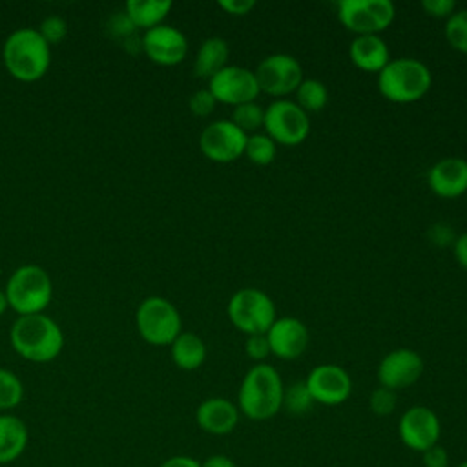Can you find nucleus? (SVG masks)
Masks as SVG:
<instances>
[{"label":"nucleus","mask_w":467,"mask_h":467,"mask_svg":"<svg viewBox=\"0 0 467 467\" xmlns=\"http://www.w3.org/2000/svg\"><path fill=\"white\" fill-rule=\"evenodd\" d=\"M9 343L20 358L33 363H47L62 352L64 334L58 323L46 314L18 316L11 325Z\"/></svg>","instance_id":"obj_1"},{"label":"nucleus","mask_w":467,"mask_h":467,"mask_svg":"<svg viewBox=\"0 0 467 467\" xmlns=\"http://www.w3.org/2000/svg\"><path fill=\"white\" fill-rule=\"evenodd\" d=\"M283 394L285 385L279 372L268 363H255L241 381L239 412L254 421L270 420L283 409Z\"/></svg>","instance_id":"obj_2"},{"label":"nucleus","mask_w":467,"mask_h":467,"mask_svg":"<svg viewBox=\"0 0 467 467\" xmlns=\"http://www.w3.org/2000/svg\"><path fill=\"white\" fill-rule=\"evenodd\" d=\"M2 58L7 73L20 82L40 80L51 64V46L35 27L15 29L4 42Z\"/></svg>","instance_id":"obj_3"},{"label":"nucleus","mask_w":467,"mask_h":467,"mask_svg":"<svg viewBox=\"0 0 467 467\" xmlns=\"http://www.w3.org/2000/svg\"><path fill=\"white\" fill-rule=\"evenodd\" d=\"M432 86V73L421 60L403 57L390 62L378 73L379 93L396 104H410L423 99Z\"/></svg>","instance_id":"obj_4"},{"label":"nucleus","mask_w":467,"mask_h":467,"mask_svg":"<svg viewBox=\"0 0 467 467\" xmlns=\"http://www.w3.org/2000/svg\"><path fill=\"white\" fill-rule=\"evenodd\" d=\"M5 297L18 316L44 314L53 297L49 274L38 265H22L7 279Z\"/></svg>","instance_id":"obj_5"},{"label":"nucleus","mask_w":467,"mask_h":467,"mask_svg":"<svg viewBox=\"0 0 467 467\" xmlns=\"http://www.w3.org/2000/svg\"><path fill=\"white\" fill-rule=\"evenodd\" d=\"M139 336L155 347L171 345L182 332V321L177 306L161 296L146 297L135 312Z\"/></svg>","instance_id":"obj_6"},{"label":"nucleus","mask_w":467,"mask_h":467,"mask_svg":"<svg viewBox=\"0 0 467 467\" xmlns=\"http://www.w3.org/2000/svg\"><path fill=\"white\" fill-rule=\"evenodd\" d=\"M226 314L232 325L246 336L266 334L277 319L272 297L254 286L239 288L228 301Z\"/></svg>","instance_id":"obj_7"},{"label":"nucleus","mask_w":467,"mask_h":467,"mask_svg":"<svg viewBox=\"0 0 467 467\" xmlns=\"http://www.w3.org/2000/svg\"><path fill=\"white\" fill-rule=\"evenodd\" d=\"M265 133L283 146H297L310 133V117L294 100L275 99L265 108Z\"/></svg>","instance_id":"obj_8"},{"label":"nucleus","mask_w":467,"mask_h":467,"mask_svg":"<svg viewBox=\"0 0 467 467\" xmlns=\"http://www.w3.org/2000/svg\"><path fill=\"white\" fill-rule=\"evenodd\" d=\"M337 20L358 35H379L396 16L390 0H341L337 2Z\"/></svg>","instance_id":"obj_9"},{"label":"nucleus","mask_w":467,"mask_h":467,"mask_svg":"<svg viewBox=\"0 0 467 467\" xmlns=\"http://www.w3.org/2000/svg\"><path fill=\"white\" fill-rule=\"evenodd\" d=\"M254 73L259 91L275 99L296 93L305 78L299 60L288 53H272L265 57Z\"/></svg>","instance_id":"obj_10"},{"label":"nucleus","mask_w":467,"mask_h":467,"mask_svg":"<svg viewBox=\"0 0 467 467\" xmlns=\"http://www.w3.org/2000/svg\"><path fill=\"white\" fill-rule=\"evenodd\" d=\"M246 137L232 120H213L201 131L199 150L212 162H234L244 155Z\"/></svg>","instance_id":"obj_11"},{"label":"nucleus","mask_w":467,"mask_h":467,"mask_svg":"<svg viewBox=\"0 0 467 467\" xmlns=\"http://www.w3.org/2000/svg\"><path fill=\"white\" fill-rule=\"evenodd\" d=\"M208 89L217 102L234 108L244 102H254L261 93L255 73L252 69L230 64L208 80Z\"/></svg>","instance_id":"obj_12"},{"label":"nucleus","mask_w":467,"mask_h":467,"mask_svg":"<svg viewBox=\"0 0 467 467\" xmlns=\"http://www.w3.org/2000/svg\"><path fill=\"white\" fill-rule=\"evenodd\" d=\"M441 425L436 412L425 405H414L407 409L398 423V434L401 443L414 451L425 452L440 440Z\"/></svg>","instance_id":"obj_13"},{"label":"nucleus","mask_w":467,"mask_h":467,"mask_svg":"<svg viewBox=\"0 0 467 467\" xmlns=\"http://www.w3.org/2000/svg\"><path fill=\"white\" fill-rule=\"evenodd\" d=\"M305 383L314 403L328 407L341 405L352 392V379L348 372L334 363H321L314 367L308 372Z\"/></svg>","instance_id":"obj_14"},{"label":"nucleus","mask_w":467,"mask_h":467,"mask_svg":"<svg viewBox=\"0 0 467 467\" xmlns=\"http://www.w3.org/2000/svg\"><path fill=\"white\" fill-rule=\"evenodd\" d=\"M423 374V359L412 348H394L378 365L379 387L400 390L414 385Z\"/></svg>","instance_id":"obj_15"},{"label":"nucleus","mask_w":467,"mask_h":467,"mask_svg":"<svg viewBox=\"0 0 467 467\" xmlns=\"http://www.w3.org/2000/svg\"><path fill=\"white\" fill-rule=\"evenodd\" d=\"M140 44L146 57L159 66H177L188 53V40L184 33L168 24L144 31Z\"/></svg>","instance_id":"obj_16"},{"label":"nucleus","mask_w":467,"mask_h":467,"mask_svg":"<svg viewBox=\"0 0 467 467\" xmlns=\"http://www.w3.org/2000/svg\"><path fill=\"white\" fill-rule=\"evenodd\" d=\"M266 339L274 356L290 361L299 358L306 350L310 336L306 325L301 319L294 316H285L274 321V325L266 332Z\"/></svg>","instance_id":"obj_17"},{"label":"nucleus","mask_w":467,"mask_h":467,"mask_svg":"<svg viewBox=\"0 0 467 467\" xmlns=\"http://www.w3.org/2000/svg\"><path fill=\"white\" fill-rule=\"evenodd\" d=\"M431 192L443 199H456L467 193V161L463 157L438 159L427 171Z\"/></svg>","instance_id":"obj_18"},{"label":"nucleus","mask_w":467,"mask_h":467,"mask_svg":"<svg viewBox=\"0 0 467 467\" xmlns=\"http://www.w3.org/2000/svg\"><path fill=\"white\" fill-rule=\"evenodd\" d=\"M239 407L226 398H208L199 403L195 410L197 425L213 436L230 434L239 423Z\"/></svg>","instance_id":"obj_19"},{"label":"nucleus","mask_w":467,"mask_h":467,"mask_svg":"<svg viewBox=\"0 0 467 467\" xmlns=\"http://www.w3.org/2000/svg\"><path fill=\"white\" fill-rule=\"evenodd\" d=\"M350 62L367 73H379L390 62L387 42L379 35H358L348 47Z\"/></svg>","instance_id":"obj_20"},{"label":"nucleus","mask_w":467,"mask_h":467,"mask_svg":"<svg viewBox=\"0 0 467 467\" xmlns=\"http://www.w3.org/2000/svg\"><path fill=\"white\" fill-rule=\"evenodd\" d=\"M29 431L13 414H0V465L15 462L27 447Z\"/></svg>","instance_id":"obj_21"},{"label":"nucleus","mask_w":467,"mask_h":467,"mask_svg":"<svg viewBox=\"0 0 467 467\" xmlns=\"http://www.w3.org/2000/svg\"><path fill=\"white\" fill-rule=\"evenodd\" d=\"M230 57V46L223 36H208L199 46L195 62H193V73L199 78H212L215 73H219L223 67L228 66Z\"/></svg>","instance_id":"obj_22"},{"label":"nucleus","mask_w":467,"mask_h":467,"mask_svg":"<svg viewBox=\"0 0 467 467\" xmlns=\"http://www.w3.org/2000/svg\"><path fill=\"white\" fill-rule=\"evenodd\" d=\"M170 9V0H128L124 4V15L130 24L144 31L161 26Z\"/></svg>","instance_id":"obj_23"},{"label":"nucleus","mask_w":467,"mask_h":467,"mask_svg":"<svg viewBox=\"0 0 467 467\" xmlns=\"http://www.w3.org/2000/svg\"><path fill=\"white\" fill-rule=\"evenodd\" d=\"M173 363L182 370H195L206 359V345L195 332H181L170 345Z\"/></svg>","instance_id":"obj_24"},{"label":"nucleus","mask_w":467,"mask_h":467,"mask_svg":"<svg viewBox=\"0 0 467 467\" xmlns=\"http://www.w3.org/2000/svg\"><path fill=\"white\" fill-rule=\"evenodd\" d=\"M294 102L306 113L321 111L328 104V89L317 78H303V82L296 89Z\"/></svg>","instance_id":"obj_25"},{"label":"nucleus","mask_w":467,"mask_h":467,"mask_svg":"<svg viewBox=\"0 0 467 467\" xmlns=\"http://www.w3.org/2000/svg\"><path fill=\"white\" fill-rule=\"evenodd\" d=\"M277 153V144L266 133H252L246 137L244 157L255 166H268L274 162Z\"/></svg>","instance_id":"obj_26"},{"label":"nucleus","mask_w":467,"mask_h":467,"mask_svg":"<svg viewBox=\"0 0 467 467\" xmlns=\"http://www.w3.org/2000/svg\"><path fill=\"white\" fill-rule=\"evenodd\" d=\"M232 122L246 135L257 133V130L263 128L265 122V108H261L255 100L239 104L232 111Z\"/></svg>","instance_id":"obj_27"},{"label":"nucleus","mask_w":467,"mask_h":467,"mask_svg":"<svg viewBox=\"0 0 467 467\" xmlns=\"http://www.w3.org/2000/svg\"><path fill=\"white\" fill-rule=\"evenodd\" d=\"M314 405V400L306 389L305 381H294L285 389L283 394V409L292 416L306 414Z\"/></svg>","instance_id":"obj_28"},{"label":"nucleus","mask_w":467,"mask_h":467,"mask_svg":"<svg viewBox=\"0 0 467 467\" xmlns=\"http://www.w3.org/2000/svg\"><path fill=\"white\" fill-rule=\"evenodd\" d=\"M445 40L451 47H454L460 53L467 55V7L456 9L447 20H445Z\"/></svg>","instance_id":"obj_29"},{"label":"nucleus","mask_w":467,"mask_h":467,"mask_svg":"<svg viewBox=\"0 0 467 467\" xmlns=\"http://www.w3.org/2000/svg\"><path fill=\"white\" fill-rule=\"evenodd\" d=\"M24 398V385L20 378L0 367V410L15 409Z\"/></svg>","instance_id":"obj_30"},{"label":"nucleus","mask_w":467,"mask_h":467,"mask_svg":"<svg viewBox=\"0 0 467 467\" xmlns=\"http://www.w3.org/2000/svg\"><path fill=\"white\" fill-rule=\"evenodd\" d=\"M396 403H398L396 390H390L387 387L374 389L368 398V407L376 416H390L396 409Z\"/></svg>","instance_id":"obj_31"},{"label":"nucleus","mask_w":467,"mask_h":467,"mask_svg":"<svg viewBox=\"0 0 467 467\" xmlns=\"http://www.w3.org/2000/svg\"><path fill=\"white\" fill-rule=\"evenodd\" d=\"M38 33L42 35V38L51 46V44H58L64 40V36L67 35V24L62 16L58 15H51L47 18L42 20Z\"/></svg>","instance_id":"obj_32"},{"label":"nucleus","mask_w":467,"mask_h":467,"mask_svg":"<svg viewBox=\"0 0 467 467\" xmlns=\"http://www.w3.org/2000/svg\"><path fill=\"white\" fill-rule=\"evenodd\" d=\"M217 106L215 97L210 93V89H197L195 93H192L190 100H188V108L195 117H208L210 113H213Z\"/></svg>","instance_id":"obj_33"},{"label":"nucleus","mask_w":467,"mask_h":467,"mask_svg":"<svg viewBox=\"0 0 467 467\" xmlns=\"http://www.w3.org/2000/svg\"><path fill=\"white\" fill-rule=\"evenodd\" d=\"M244 350H246V356L257 363H263L272 354L266 334L248 336L244 341Z\"/></svg>","instance_id":"obj_34"},{"label":"nucleus","mask_w":467,"mask_h":467,"mask_svg":"<svg viewBox=\"0 0 467 467\" xmlns=\"http://www.w3.org/2000/svg\"><path fill=\"white\" fill-rule=\"evenodd\" d=\"M421 9L432 18H449L456 11L454 0H423Z\"/></svg>","instance_id":"obj_35"},{"label":"nucleus","mask_w":467,"mask_h":467,"mask_svg":"<svg viewBox=\"0 0 467 467\" xmlns=\"http://www.w3.org/2000/svg\"><path fill=\"white\" fill-rule=\"evenodd\" d=\"M429 237L431 241L436 244V246H445V244H454L456 241V235H454V230L445 224V223H436L429 228Z\"/></svg>","instance_id":"obj_36"},{"label":"nucleus","mask_w":467,"mask_h":467,"mask_svg":"<svg viewBox=\"0 0 467 467\" xmlns=\"http://www.w3.org/2000/svg\"><path fill=\"white\" fill-rule=\"evenodd\" d=\"M421 462L423 467H447L449 465V454L441 445H434L421 452Z\"/></svg>","instance_id":"obj_37"},{"label":"nucleus","mask_w":467,"mask_h":467,"mask_svg":"<svg viewBox=\"0 0 467 467\" xmlns=\"http://www.w3.org/2000/svg\"><path fill=\"white\" fill-rule=\"evenodd\" d=\"M219 7L232 16H244L255 7V2L254 0H219Z\"/></svg>","instance_id":"obj_38"},{"label":"nucleus","mask_w":467,"mask_h":467,"mask_svg":"<svg viewBox=\"0 0 467 467\" xmlns=\"http://www.w3.org/2000/svg\"><path fill=\"white\" fill-rule=\"evenodd\" d=\"M452 254H454V259L456 263L467 270V232L456 235V241L452 244Z\"/></svg>","instance_id":"obj_39"},{"label":"nucleus","mask_w":467,"mask_h":467,"mask_svg":"<svg viewBox=\"0 0 467 467\" xmlns=\"http://www.w3.org/2000/svg\"><path fill=\"white\" fill-rule=\"evenodd\" d=\"M159 467H201V463L192 456H171L164 460Z\"/></svg>","instance_id":"obj_40"},{"label":"nucleus","mask_w":467,"mask_h":467,"mask_svg":"<svg viewBox=\"0 0 467 467\" xmlns=\"http://www.w3.org/2000/svg\"><path fill=\"white\" fill-rule=\"evenodd\" d=\"M201 467H237V465L234 463L232 458H228L224 454H213V456H208L201 463Z\"/></svg>","instance_id":"obj_41"},{"label":"nucleus","mask_w":467,"mask_h":467,"mask_svg":"<svg viewBox=\"0 0 467 467\" xmlns=\"http://www.w3.org/2000/svg\"><path fill=\"white\" fill-rule=\"evenodd\" d=\"M9 308V305H7V297H5V292L4 290H0V316L5 312Z\"/></svg>","instance_id":"obj_42"},{"label":"nucleus","mask_w":467,"mask_h":467,"mask_svg":"<svg viewBox=\"0 0 467 467\" xmlns=\"http://www.w3.org/2000/svg\"><path fill=\"white\" fill-rule=\"evenodd\" d=\"M456 467H467V460H465V462H462V463H460V465H456Z\"/></svg>","instance_id":"obj_43"},{"label":"nucleus","mask_w":467,"mask_h":467,"mask_svg":"<svg viewBox=\"0 0 467 467\" xmlns=\"http://www.w3.org/2000/svg\"><path fill=\"white\" fill-rule=\"evenodd\" d=\"M465 197H467V193H465Z\"/></svg>","instance_id":"obj_44"}]
</instances>
